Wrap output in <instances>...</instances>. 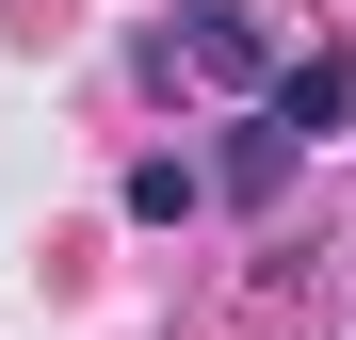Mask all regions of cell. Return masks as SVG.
Segmentation results:
<instances>
[{
    "mask_svg": "<svg viewBox=\"0 0 356 340\" xmlns=\"http://www.w3.org/2000/svg\"><path fill=\"white\" fill-rule=\"evenodd\" d=\"M146 65H162V81H211V97H259V81H275V33L243 17V0H178V17L146 33Z\"/></svg>",
    "mask_w": 356,
    "mask_h": 340,
    "instance_id": "6da1fadb",
    "label": "cell"
},
{
    "mask_svg": "<svg viewBox=\"0 0 356 340\" xmlns=\"http://www.w3.org/2000/svg\"><path fill=\"white\" fill-rule=\"evenodd\" d=\"M195 195H211V162H178V146L130 162V227H195Z\"/></svg>",
    "mask_w": 356,
    "mask_h": 340,
    "instance_id": "277c9868",
    "label": "cell"
},
{
    "mask_svg": "<svg viewBox=\"0 0 356 340\" xmlns=\"http://www.w3.org/2000/svg\"><path fill=\"white\" fill-rule=\"evenodd\" d=\"M291 162H308V130H275V113H243V130H227V162H211V195L275 211V195H291Z\"/></svg>",
    "mask_w": 356,
    "mask_h": 340,
    "instance_id": "3957f363",
    "label": "cell"
},
{
    "mask_svg": "<svg viewBox=\"0 0 356 340\" xmlns=\"http://www.w3.org/2000/svg\"><path fill=\"white\" fill-rule=\"evenodd\" d=\"M259 113H275V130H308V146L356 130V49H291V65L259 81Z\"/></svg>",
    "mask_w": 356,
    "mask_h": 340,
    "instance_id": "7a4b0ae2",
    "label": "cell"
}]
</instances>
